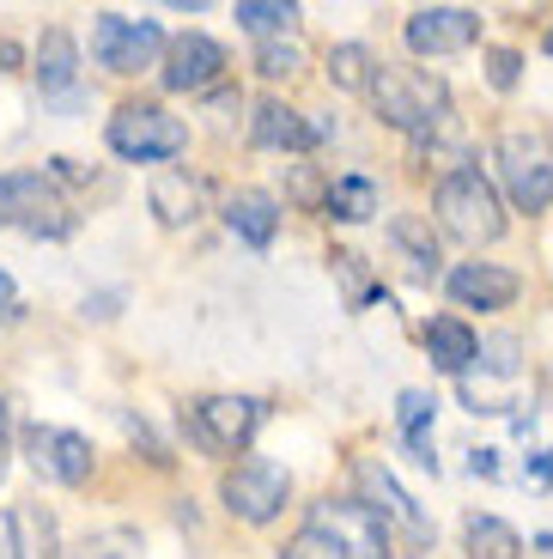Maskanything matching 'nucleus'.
Returning <instances> with one entry per match:
<instances>
[{
	"label": "nucleus",
	"mask_w": 553,
	"mask_h": 559,
	"mask_svg": "<svg viewBox=\"0 0 553 559\" xmlns=\"http://www.w3.org/2000/svg\"><path fill=\"white\" fill-rule=\"evenodd\" d=\"M280 559H389V518L365 499H322Z\"/></svg>",
	"instance_id": "1"
},
{
	"label": "nucleus",
	"mask_w": 553,
	"mask_h": 559,
	"mask_svg": "<svg viewBox=\"0 0 553 559\" xmlns=\"http://www.w3.org/2000/svg\"><path fill=\"white\" fill-rule=\"evenodd\" d=\"M365 98H372V110L384 116L389 128H401V134H426V128H438L444 116H450V92H444L438 73L401 68V61H377Z\"/></svg>",
	"instance_id": "2"
},
{
	"label": "nucleus",
	"mask_w": 553,
	"mask_h": 559,
	"mask_svg": "<svg viewBox=\"0 0 553 559\" xmlns=\"http://www.w3.org/2000/svg\"><path fill=\"white\" fill-rule=\"evenodd\" d=\"M432 213H438V225L457 243H469V250H481V243H493L498 231H505L498 189L474 165H457L450 177H438V189H432Z\"/></svg>",
	"instance_id": "3"
},
{
	"label": "nucleus",
	"mask_w": 553,
	"mask_h": 559,
	"mask_svg": "<svg viewBox=\"0 0 553 559\" xmlns=\"http://www.w3.org/2000/svg\"><path fill=\"white\" fill-rule=\"evenodd\" d=\"M104 140H110V153L128 158V165H158V158H177L183 146H189V128H183V116H170L165 104L128 98V104H116Z\"/></svg>",
	"instance_id": "4"
},
{
	"label": "nucleus",
	"mask_w": 553,
	"mask_h": 559,
	"mask_svg": "<svg viewBox=\"0 0 553 559\" xmlns=\"http://www.w3.org/2000/svg\"><path fill=\"white\" fill-rule=\"evenodd\" d=\"M493 165H498V182H505V195H511L517 213L553 207V140L548 134H529V128L498 134Z\"/></svg>",
	"instance_id": "5"
},
{
	"label": "nucleus",
	"mask_w": 553,
	"mask_h": 559,
	"mask_svg": "<svg viewBox=\"0 0 553 559\" xmlns=\"http://www.w3.org/2000/svg\"><path fill=\"white\" fill-rule=\"evenodd\" d=\"M262 414L268 407L256 395H201V402L183 407V432L208 456H244L256 426H262Z\"/></svg>",
	"instance_id": "6"
},
{
	"label": "nucleus",
	"mask_w": 553,
	"mask_h": 559,
	"mask_svg": "<svg viewBox=\"0 0 553 559\" xmlns=\"http://www.w3.org/2000/svg\"><path fill=\"white\" fill-rule=\"evenodd\" d=\"M0 225H19L31 238H68L73 213L49 170H0Z\"/></svg>",
	"instance_id": "7"
},
{
	"label": "nucleus",
	"mask_w": 553,
	"mask_h": 559,
	"mask_svg": "<svg viewBox=\"0 0 553 559\" xmlns=\"http://www.w3.org/2000/svg\"><path fill=\"white\" fill-rule=\"evenodd\" d=\"M220 499H225V511H232L237 523L262 530V523H274L280 511H286L292 475L268 456H237L232 468H225V480H220Z\"/></svg>",
	"instance_id": "8"
},
{
	"label": "nucleus",
	"mask_w": 553,
	"mask_h": 559,
	"mask_svg": "<svg viewBox=\"0 0 553 559\" xmlns=\"http://www.w3.org/2000/svg\"><path fill=\"white\" fill-rule=\"evenodd\" d=\"M165 31L153 19H128V13H97L92 25V56L97 68L110 73H146V68H165Z\"/></svg>",
	"instance_id": "9"
},
{
	"label": "nucleus",
	"mask_w": 553,
	"mask_h": 559,
	"mask_svg": "<svg viewBox=\"0 0 553 559\" xmlns=\"http://www.w3.org/2000/svg\"><path fill=\"white\" fill-rule=\"evenodd\" d=\"M25 462L56 487H80L92 480V444L68 426H25Z\"/></svg>",
	"instance_id": "10"
},
{
	"label": "nucleus",
	"mask_w": 553,
	"mask_h": 559,
	"mask_svg": "<svg viewBox=\"0 0 553 559\" xmlns=\"http://www.w3.org/2000/svg\"><path fill=\"white\" fill-rule=\"evenodd\" d=\"M481 43V13L474 7H420L408 13V49L414 56H457Z\"/></svg>",
	"instance_id": "11"
},
{
	"label": "nucleus",
	"mask_w": 553,
	"mask_h": 559,
	"mask_svg": "<svg viewBox=\"0 0 553 559\" xmlns=\"http://www.w3.org/2000/svg\"><path fill=\"white\" fill-rule=\"evenodd\" d=\"M220 73H225V49H220V43H213L208 31H183V37H170L158 80H165V92H213Z\"/></svg>",
	"instance_id": "12"
},
{
	"label": "nucleus",
	"mask_w": 553,
	"mask_h": 559,
	"mask_svg": "<svg viewBox=\"0 0 553 559\" xmlns=\"http://www.w3.org/2000/svg\"><path fill=\"white\" fill-rule=\"evenodd\" d=\"M0 542L13 547L19 559H61V523H56L49 504L19 499V504H7V518H0Z\"/></svg>",
	"instance_id": "13"
},
{
	"label": "nucleus",
	"mask_w": 553,
	"mask_h": 559,
	"mask_svg": "<svg viewBox=\"0 0 553 559\" xmlns=\"http://www.w3.org/2000/svg\"><path fill=\"white\" fill-rule=\"evenodd\" d=\"M249 134H256V146H268V153H310V146L329 134V122H305V110H292V104H280V98H262Z\"/></svg>",
	"instance_id": "14"
},
{
	"label": "nucleus",
	"mask_w": 553,
	"mask_h": 559,
	"mask_svg": "<svg viewBox=\"0 0 553 559\" xmlns=\"http://www.w3.org/2000/svg\"><path fill=\"white\" fill-rule=\"evenodd\" d=\"M444 286H450V298H457L462 310H505L523 280H517L511 267H493V262H462V267H450Z\"/></svg>",
	"instance_id": "15"
},
{
	"label": "nucleus",
	"mask_w": 553,
	"mask_h": 559,
	"mask_svg": "<svg viewBox=\"0 0 553 559\" xmlns=\"http://www.w3.org/2000/svg\"><path fill=\"white\" fill-rule=\"evenodd\" d=\"M146 201H153L158 225H170V231H183V225L201 219V182H195L189 170H177V165L153 170V182H146Z\"/></svg>",
	"instance_id": "16"
},
{
	"label": "nucleus",
	"mask_w": 553,
	"mask_h": 559,
	"mask_svg": "<svg viewBox=\"0 0 553 559\" xmlns=\"http://www.w3.org/2000/svg\"><path fill=\"white\" fill-rule=\"evenodd\" d=\"M360 487H365V504H372V511H384V518L408 523V530H414V542H432V518L396 487V480L384 475V462H372V456L360 462Z\"/></svg>",
	"instance_id": "17"
},
{
	"label": "nucleus",
	"mask_w": 553,
	"mask_h": 559,
	"mask_svg": "<svg viewBox=\"0 0 553 559\" xmlns=\"http://www.w3.org/2000/svg\"><path fill=\"white\" fill-rule=\"evenodd\" d=\"M225 225H232V238H244L249 250H268L280 231V201L268 195V189H237L232 201H225Z\"/></svg>",
	"instance_id": "18"
},
{
	"label": "nucleus",
	"mask_w": 553,
	"mask_h": 559,
	"mask_svg": "<svg viewBox=\"0 0 553 559\" xmlns=\"http://www.w3.org/2000/svg\"><path fill=\"white\" fill-rule=\"evenodd\" d=\"M426 353L438 371H450V378H462L474 359H481V335H474L462 317H432L426 322Z\"/></svg>",
	"instance_id": "19"
},
{
	"label": "nucleus",
	"mask_w": 553,
	"mask_h": 559,
	"mask_svg": "<svg viewBox=\"0 0 553 559\" xmlns=\"http://www.w3.org/2000/svg\"><path fill=\"white\" fill-rule=\"evenodd\" d=\"M432 414H438V395H426V390H401V402H396L401 438H408V450H414L420 468H432V475H438V456H432V438H426Z\"/></svg>",
	"instance_id": "20"
},
{
	"label": "nucleus",
	"mask_w": 553,
	"mask_h": 559,
	"mask_svg": "<svg viewBox=\"0 0 553 559\" xmlns=\"http://www.w3.org/2000/svg\"><path fill=\"white\" fill-rule=\"evenodd\" d=\"M73 80H80V43H73L68 31H43V43H37V85L43 92H68Z\"/></svg>",
	"instance_id": "21"
},
{
	"label": "nucleus",
	"mask_w": 553,
	"mask_h": 559,
	"mask_svg": "<svg viewBox=\"0 0 553 559\" xmlns=\"http://www.w3.org/2000/svg\"><path fill=\"white\" fill-rule=\"evenodd\" d=\"M462 547H469V559H523V535H517L511 523L486 518V511H474V518L462 523Z\"/></svg>",
	"instance_id": "22"
},
{
	"label": "nucleus",
	"mask_w": 553,
	"mask_h": 559,
	"mask_svg": "<svg viewBox=\"0 0 553 559\" xmlns=\"http://www.w3.org/2000/svg\"><path fill=\"white\" fill-rule=\"evenodd\" d=\"M322 207H329V219H346V225L372 219V213H377V182H372V177H341V182H329Z\"/></svg>",
	"instance_id": "23"
},
{
	"label": "nucleus",
	"mask_w": 553,
	"mask_h": 559,
	"mask_svg": "<svg viewBox=\"0 0 553 559\" xmlns=\"http://www.w3.org/2000/svg\"><path fill=\"white\" fill-rule=\"evenodd\" d=\"M237 25H244L249 37L274 43L298 25V7H292V0H237Z\"/></svg>",
	"instance_id": "24"
},
{
	"label": "nucleus",
	"mask_w": 553,
	"mask_h": 559,
	"mask_svg": "<svg viewBox=\"0 0 553 559\" xmlns=\"http://www.w3.org/2000/svg\"><path fill=\"white\" fill-rule=\"evenodd\" d=\"M73 559H146V535L128 530V523H110V530H92V535H85Z\"/></svg>",
	"instance_id": "25"
},
{
	"label": "nucleus",
	"mask_w": 553,
	"mask_h": 559,
	"mask_svg": "<svg viewBox=\"0 0 553 559\" xmlns=\"http://www.w3.org/2000/svg\"><path fill=\"white\" fill-rule=\"evenodd\" d=\"M372 73H377V61H372L365 43H341V49H329V85L334 92H365Z\"/></svg>",
	"instance_id": "26"
},
{
	"label": "nucleus",
	"mask_w": 553,
	"mask_h": 559,
	"mask_svg": "<svg viewBox=\"0 0 553 559\" xmlns=\"http://www.w3.org/2000/svg\"><path fill=\"white\" fill-rule=\"evenodd\" d=\"M389 238H396V250H408V262H414L420 274H438V238H432L414 213H396V219H389Z\"/></svg>",
	"instance_id": "27"
},
{
	"label": "nucleus",
	"mask_w": 553,
	"mask_h": 559,
	"mask_svg": "<svg viewBox=\"0 0 553 559\" xmlns=\"http://www.w3.org/2000/svg\"><path fill=\"white\" fill-rule=\"evenodd\" d=\"M298 68H305V49H298L292 37H274V43L256 49V73H262V80H292Z\"/></svg>",
	"instance_id": "28"
},
{
	"label": "nucleus",
	"mask_w": 553,
	"mask_h": 559,
	"mask_svg": "<svg viewBox=\"0 0 553 559\" xmlns=\"http://www.w3.org/2000/svg\"><path fill=\"white\" fill-rule=\"evenodd\" d=\"M486 80H493L498 92H511V85L523 80V56H517V49H486Z\"/></svg>",
	"instance_id": "29"
},
{
	"label": "nucleus",
	"mask_w": 553,
	"mask_h": 559,
	"mask_svg": "<svg viewBox=\"0 0 553 559\" xmlns=\"http://www.w3.org/2000/svg\"><path fill=\"white\" fill-rule=\"evenodd\" d=\"M7 456H13V407L0 402V475H7Z\"/></svg>",
	"instance_id": "30"
},
{
	"label": "nucleus",
	"mask_w": 553,
	"mask_h": 559,
	"mask_svg": "<svg viewBox=\"0 0 553 559\" xmlns=\"http://www.w3.org/2000/svg\"><path fill=\"white\" fill-rule=\"evenodd\" d=\"M0 317H19V286L0 274Z\"/></svg>",
	"instance_id": "31"
},
{
	"label": "nucleus",
	"mask_w": 553,
	"mask_h": 559,
	"mask_svg": "<svg viewBox=\"0 0 553 559\" xmlns=\"http://www.w3.org/2000/svg\"><path fill=\"white\" fill-rule=\"evenodd\" d=\"M474 475H486V480L498 475V462H493V450H474Z\"/></svg>",
	"instance_id": "32"
},
{
	"label": "nucleus",
	"mask_w": 553,
	"mask_h": 559,
	"mask_svg": "<svg viewBox=\"0 0 553 559\" xmlns=\"http://www.w3.org/2000/svg\"><path fill=\"white\" fill-rule=\"evenodd\" d=\"M0 559H19V554H13V547H7V542H0Z\"/></svg>",
	"instance_id": "33"
},
{
	"label": "nucleus",
	"mask_w": 553,
	"mask_h": 559,
	"mask_svg": "<svg viewBox=\"0 0 553 559\" xmlns=\"http://www.w3.org/2000/svg\"><path fill=\"white\" fill-rule=\"evenodd\" d=\"M548 56H553V31H548Z\"/></svg>",
	"instance_id": "34"
}]
</instances>
